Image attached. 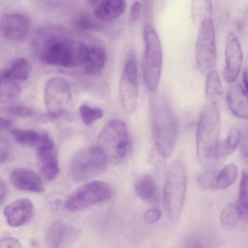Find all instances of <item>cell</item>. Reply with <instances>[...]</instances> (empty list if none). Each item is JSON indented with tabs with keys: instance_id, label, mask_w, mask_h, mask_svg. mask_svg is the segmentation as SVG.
Here are the masks:
<instances>
[{
	"instance_id": "obj_30",
	"label": "cell",
	"mask_w": 248,
	"mask_h": 248,
	"mask_svg": "<svg viewBox=\"0 0 248 248\" xmlns=\"http://www.w3.org/2000/svg\"><path fill=\"white\" fill-rule=\"evenodd\" d=\"M239 219L235 205H228L222 211L220 221L223 228L227 230L233 229L238 223Z\"/></svg>"
},
{
	"instance_id": "obj_24",
	"label": "cell",
	"mask_w": 248,
	"mask_h": 248,
	"mask_svg": "<svg viewBox=\"0 0 248 248\" xmlns=\"http://www.w3.org/2000/svg\"><path fill=\"white\" fill-rule=\"evenodd\" d=\"M0 101L1 103L11 104L16 102L21 93L19 82L0 76Z\"/></svg>"
},
{
	"instance_id": "obj_7",
	"label": "cell",
	"mask_w": 248,
	"mask_h": 248,
	"mask_svg": "<svg viewBox=\"0 0 248 248\" xmlns=\"http://www.w3.org/2000/svg\"><path fill=\"white\" fill-rule=\"evenodd\" d=\"M112 195L111 186L102 181H92L78 187L67 198L65 208L69 212L81 211L108 201Z\"/></svg>"
},
{
	"instance_id": "obj_36",
	"label": "cell",
	"mask_w": 248,
	"mask_h": 248,
	"mask_svg": "<svg viewBox=\"0 0 248 248\" xmlns=\"http://www.w3.org/2000/svg\"><path fill=\"white\" fill-rule=\"evenodd\" d=\"M161 212L157 208H152L147 210L144 213L143 218L147 224H152L157 222L161 217Z\"/></svg>"
},
{
	"instance_id": "obj_37",
	"label": "cell",
	"mask_w": 248,
	"mask_h": 248,
	"mask_svg": "<svg viewBox=\"0 0 248 248\" xmlns=\"http://www.w3.org/2000/svg\"><path fill=\"white\" fill-rule=\"evenodd\" d=\"M210 240L204 237H198L190 240L186 248H211Z\"/></svg>"
},
{
	"instance_id": "obj_31",
	"label": "cell",
	"mask_w": 248,
	"mask_h": 248,
	"mask_svg": "<svg viewBox=\"0 0 248 248\" xmlns=\"http://www.w3.org/2000/svg\"><path fill=\"white\" fill-rule=\"evenodd\" d=\"M79 112L82 122L87 126L101 119L104 114L103 110L100 108L93 107L87 104L80 106Z\"/></svg>"
},
{
	"instance_id": "obj_11",
	"label": "cell",
	"mask_w": 248,
	"mask_h": 248,
	"mask_svg": "<svg viewBox=\"0 0 248 248\" xmlns=\"http://www.w3.org/2000/svg\"><path fill=\"white\" fill-rule=\"evenodd\" d=\"M138 66L133 53L128 55L119 82V96L122 107L128 114L136 110L138 98Z\"/></svg>"
},
{
	"instance_id": "obj_12",
	"label": "cell",
	"mask_w": 248,
	"mask_h": 248,
	"mask_svg": "<svg viewBox=\"0 0 248 248\" xmlns=\"http://www.w3.org/2000/svg\"><path fill=\"white\" fill-rule=\"evenodd\" d=\"M243 61L241 45L237 36L228 34L225 49V65L223 77L228 83L234 82L239 75Z\"/></svg>"
},
{
	"instance_id": "obj_38",
	"label": "cell",
	"mask_w": 248,
	"mask_h": 248,
	"mask_svg": "<svg viewBox=\"0 0 248 248\" xmlns=\"http://www.w3.org/2000/svg\"><path fill=\"white\" fill-rule=\"evenodd\" d=\"M0 248H23V247L16 238L6 236L0 239Z\"/></svg>"
},
{
	"instance_id": "obj_20",
	"label": "cell",
	"mask_w": 248,
	"mask_h": 248,
	"mask_svg": "<svg viewBox=\"0 0 248 248\" xmlns=\"http://www.w3.org/2000/svg\"><path fill=\"white\" fill-rule=\"evenodd\" d=\"M126 3L123 0H105L97 1L93 10L94 17L109 22L121 16L125 12Z\"/></svg>"
},
{
	"instance_id": "obj_21",
	"label": "cell",
	"mask_w": 248,
	"mask_h": 248,
	"mask_svg": "<svg viewBox=\"0 0 248 248\" xmlns=\"http://www.w3.org/2000/svg\"><path fill=\"white\" fill-rule=\"evenodd\" d=\"M106 61L107 52L105 47L100 45H95L88 46L83 65L86 73L94 75L101 72Z\"/></svg>"
},
{
	"instance_id": "obj_3",
	"label": "cell",
	"mask_w": 248,
	"mask_h": 248,
	"mask_svg": "<svg viewBox=\"0 0 248 248\" xmlns=\"http://www.w3.org/2000/svg\"><path fill=\"white\" fill-rule=\"evenodd\" d=\"M187 186L186 171L180 160L171 163L167 169L164 185L163 202L170 220L177 221L182 211Z\"/></svg>"
},
{
	"instance_id": "obj_14",
	"label": "cell",
	"mask_w": 248,
	"mask_h": 248,
	"mask_svg": "<svg viewBox=\"0 0 248 248\" xmlns=\"http://www.w3.org/2000/svg\"><path fill=\"white\" fill-rule=\"evenodd\" d=\"M34 207L28 199L20 198L6 205L3 214L7 224L14 228L21 226L29 222L33 216Z\"/></svg>"
},
{
	"instance_id": "obj_2",
	"label": "cell",
	"mask_w": 248,
	"mask_h": 248,
	"mask_svg": "<svg viewBox=\"0 0 248 248\" xmlns=\"http://www.w3.org/2000/svg\"><path fill=\"white\" fill-rule=\"evenodd\" d=\"M220 115L217 104L209 103L199 116L196 136L197 154L205 169L216 168L220 157Z\"/></svg>"
},
{
	"instance_id": "obj_27",
	"label": "cell",
	"mask_w": 248,
	"mask_h": 248,
	"mask_svg": "<svg viewBox=\"0 0 248 248\" xmlns=\"http://www.w3.org/2000/svg\"><path fill=\"white\" fill-rule=\"evenodd\" d=\"M191 18L193 23L200 26L205 20L212 18V6L210 0H194L191 2Z\"/></svg>"
},
{
	"instance_id": "obj_18",
	"label": "cell",
	"mask_w": 248,
	"mask_h": 248,
	"mask_svg": "<svg viewBox=\"0 0 248 248\" xmlns=\"http://www.w3.org/2000/svg\"><path fill=\"white\" fill-rule=\"evenodd\" d=\"M73 228L61 221H56L48 228L45 236L47 248H63L74 237Z\"/></svg>"
},
{
	"instance_id": "obj_17",
	"label": "cell",
	"mask_w": 248,
	"mask_h": 248,
	"mask_svg": "<svg viewBox=\"0 0 248 248\" xmlns=\"http://www.w3.org/2000/svg\"><path fill=\"white\" fill-rule=\"evenodd\" d=\"M36 160L39 170L46 180L52 181L58 176L60 168L54 145L37 149Z\"/></svg>"
},
{
	"instance_id": "obj_9",
	"label": "cell",
	"mask_w": 248,
	"mask_h": 248,
	"mask_svg": "<svg viewBox=\"0 0 248 248\" xmlns=\"http://www.w3.org/2000/svg\"><path fill=\"white\" fill-rule=\"evenodd\" d=\"M217 57L216 35L212 18L199 26L195 46V58L200 72L207 76L215 70Z\"/></svg>"
},
{
	"instance_id": "obj_28",
	"label": "cell",
	"mask_w": 248,
	"mask_h": 248,
	"mask_svg": "<svg viewBox=\"0 0 248 248\" xmlns=\"http://www.w3.org/2000/svg\"><path fill=\"white\" fill-rule=\"evenodd\" d=\"M238 175L237 166L233 164H229L218 171L216 177V187L217 189H225L235 182Z\"/></svg>"
},
{
	"instance_id": "obj_13",
	"label": "cell",
	"mask_w": 248,
	"mask_h": 248,
	"mask_svg": "<svg viewBox=\"0 0 248 248\" xmlns=\"http://www.w3.org/2000/svg\"><path fill=\"white\" fill-rule=\"evenodd\" d=\"M30 28L29 18L21 14H6L0 20L1 32L3 36L9 40H23L28 35Z\"/></svg>"
},
{
	"instance_id": "obj_43",
	"label": "cell",
	"mask_w": 248,
	"mask_h": 248,
	"mask_svg": "<svg viewBox=\"0 0 248 248\" xmlns=\"http://www.w3.org/2000/svg\"><path fill=\"white\" fill-rule=\"evenodd\" d=\"M9 158V154L6 150H0V163H4L5 162L8 161Z\"/></svg>"
},
{
	"instance_id": "obj_15",
	"label": "cell",
	"mask_w": 248,
	"mask_h": 248,
	"mask_svg": "<svg viewBox=\"0 0 248 248\" xmlns=\"http://www.w3.org/2000/svg\"><path fill=\"white\" fill-rule=\"evenodd\" d=\"M10 181L16 189L24 191L41 193L44 186L41 178L34 170L25 168L14 169L10 175Z\"/></svg>"
},
{
	"instance_id": "obj_41",
	"label": "cell",
	"mask_w": 248,
	"mask_h": 248,
	"mask_svg": "<svg viewBox=\"0 0 248 248\" xmlns=\"http://www.w3.org/2000/svg\"><path fill=\"white\" fill-rule=\"evenodd\" d=\"M6 194L7 187L6 185L1 179L0 182V202L1 204H2L3 201L5 200Z\"/></svg>"
},
{
	"instance_id": "obj_26",
	"label": "cell",
	"mask_w": 248,
	"mask_h": 248,
	"mask_svg": "<svg viewBox=\"0 0 248 248\" xmlns=\"http://www.w3.org/2000/svg\"><path fill=\"white\" fill-rule=\"evenodd\" d=\"M205 93L210 103L217 104L218 98L223 93V87L220 76L215 70L211 71L206 76Z\"/></svg>"
},
{
	"instance_id": "obj_34",
	"label": "cell",
	"mask_w": 248,
	"mask_h": 248,
	"mask_svg": "<svg viewBox=\"0 0 248 248\" xmlns=\"http://www.w3.org/2000/svg\"><path fill=\"white\" fill-rule=\"evenodd\" d=\"M5 110L11 114L21 117H28L34 115L33 109L28 107L16 105L8 107Z\"/></svg>"
},
{
	"instance_id": "obj_25",
	"label": "cell",
	"mask_w": 248,
	"mask_h": 248,
	"mask_svg": "<svg viewBox=\"0 0 248 248\" xmlns=\"http://www.w3.org/2000/svg\"><path fill=\"white\" fill-rule=\"evenodd\" d=\"M235 205L239 219L248 223V172L245 170L242 173L238 198Z\"/></svg>"
},
{
	"instance_id": "obj_8",
	"label": "cell",
	"mask_w": 248,
	"mask_h": 248,
	"mask_svg": "<svg viewBox=\"0 0 248 248\" xmlns=\"http://www.w3.org/2000/svg\"><path fill=\"white\" fill-rule=\"evenodd\" d=\"M152 127L155 146L166 157L170 155L175 143L177 121L170 110L159 108L152 115Z\"/></svg>"
},
{
	"instance_id": "obj_6",
	"label": "cell",
	"mask_w": 248,
	"mask_h": 248,
	"mask_svg": "<svg viewBox=\"0 0 248 248\" xmlns=\"http://www.w3.org/2000/svg\"><path fill=\"white\" fill-rule=\"evenodd\" d=\"M109 163L107 155L98 146H88L80 150L73 157L71 173L76 181H86L104 172Z\"/></svg>"
},
{
	"instance_id": "obj_33",
	"label": "cell",
	"mask_w": 248,
	"mask_h": 248,
	"mask_svg": "<svg viewBox=\"0 0 248 248\" xmlns=\"http://www.w3.org/2000/svg\"><path fill=\"white\" fill-rule=\"evenodd\" d=\"M218 171L216 168L205 169L198 178L199 185L206 189L216 188V181Z\"/></svg>"
},
{
	"instance_id": "obj_19",
	"label": "cell",
	"mask_w": 248,
	"mask_h": 248,
	"mask_svg": "<svg viewBox=\"0 0 248 248\" xmlns=\"http://www.w3.org/2000/svg\"><path fill=\"white\" fill-rule=\"evenodd\" d=\"M11 133L19 144L35 147L37 149L54 145L49 135L44 132L33 130L14 129Z\"/></svg>"
},
{
	"instance_id": "obj_16",
	"label": "cell",
	"mask_w": 248,
	"mask_h": 248,
	"mask_svg": "<svg viewBox=\"0 0 248 248\" xmlns=\"http://www.w3.org/2000/svg\"><path fill=\"white\" fill-rule=\"evenodd\" d=\"M230 110L235 116L242 119H248V83L243 85L235 83L229 88L226 96Z\"/></svg>"
},
{
	"instance_id": "obj_29",
	"label": "cell",
	"mask_w": 248,
	"mask_h": 248,
	"mask_svg": "<svg viewBox=\"0 0 248 248\" xmlns=\"http://www.w3.org/2000/svg\"><path fill=\"white\" fill-rule=\"evenodd\" d=\"M241 134L236 128H232L225 140L220 142V156L224 157L232 154L241 141Z\"/></svg>"
},
{
	"instance_id": "obj_10",
	"label": "cell",
	"mask_w": 248,
	"mask_h": 248,
	"mask_svg": "<svg viewBox=\"0 0 248 248\" xmlns=\"http://www.w3.org/2000/svg\"><path fill=\"white\" fill-rule=\"evenodd\" d=\"M44 100L48 115L58 118L64 115L72 105V94L67 81L61 77L50 78L44 89Z\"/></svg>"
},
{
	"instance_id": "obj_1",
	"label": "cell",
	"mask_w": 248,
	"mask_h": 248,
	"mask_svg": "<svg viewBox=\"0 0 248 248\" xmlns=\"http://www.w3.org/2000/svg\"><path fill=\"white\" fill-rule=\"evenodd\" d=\"M34 51L44 62L54 66L75 67L83 65L88 46L71 38L61 28L49 27L36 34Z\"/></svg>"
},
{
	"instance_id": "obj_35",
	"label": "cell",
	"mask_w": 248,
	"mask_h": 248,
	"mask_svg": "<svg viewBox=\"0 0 248 248\" xmlns=\"http://www.w3.org/2000/svg\"><path fill=\"white\" fill-rule=\"evenodd\" d=\"M149 162L156 168H159L163 165L166 158L154 145L149 155Z\"/></svg>"
},
{
	"instance_id": "obj_4",
	"label": "cell",
	"mask_w": 248,
	"mask_h": 248,
	"mask_svg": "<svg viewBox=\"0 0 248 248\" xmlns=\"http://www.w3.org/2000/svg\"><path fill=\"white\" fill-rule=\"evenodd\" d=\"M144 49L141 62L145 84L150 91L157 88L160 80L162 62L160 41L155 29L146 25L143 30Z\"/></svg>"
},
{
	"instance_id": "obj_32",
	"label": "cell",
	"mask_w": 248,
	"mask_h": 248,
	"mask_svg": "<svg viewBox=\"0 0 248 248\" xmlns=\"http://www.w3.org/2000/svg\"><path fill=\"white\" fill-rule=\"evenodd\" d=\"M75 27L79 31H93L100 29V25L91 16L82 13L78 15L74 21Z\"/></svg>"
},
{
	"instance_id": "obj_40",
	"label": "cell",
	"mask_w": 248,
	"mask_h": 248,
	"mask_svg": "<svg viewBox=\"0 0 248 248\" xmlns=\"http://www.w3.org/2000/svg\"><path fill=\"white\" fill-rule=\"evenodd\" d=\"M240 142L242 154L248 163V127L243 130L241 134Z\"/></svg>"
},
{
	"instance_id": "obj_39",
	"label": "cell",
	"mask_w": 248,
	"mask_h": 248,
	"mask_svg": "<svg viewBox=\"0 0 248 248\" xmlns=\"http://www.w3.org/2000/svg\"><path fill=\"white\" fill-rule=\"evenodd\" d=\"M141 12V3L139 1H135L132 4L129 15V22L135 23L139 19Z\"/></svg>"
},
{
	"instance_id": "obj_44",
	"label": "cell",
	"mask_w": 248,
	"mask_h": 248,
	"mask_svg": "<svg viewBox=\"0 0 248 248\" xmlns=\"http://www.w3.org/2000/svg\"><path fill=\"white\" fill-rule=\"evenodd\" d=\"M245 71H246V76H247V79L248 80V71L245 70Z\"/></svg>"
},
{
	"instance_id": "obj_42",
	"label": "cell",
	"mask_w": 248,
	"mask_h": 248,
	"mask_svg": "<svg viewBox=\"0 0 248 248\" xmlns=\"http://www.w3.org/2000/svg\"><path fill=\"white\" fill-rule=\"evenodd\" d=\"M0 123L1 129H8L12 125V120L7 118L1 117Z\"/></svg>"
},
{
	"instance_id": "obj_5",
	"label": "cell",
	"mask_w": 248,
	"mask_h": 248,
	"mask_svg": "<svg viewBox=\"0 0 248 248\" xmlns=\"http://www.w3.org/2000/svg\"><path fill=\"white\" fill-rule=\"evenodd\" d=\"M97 146L110 162H121L125 157L128 147V133L125 124L118 119L107 122L99 133Z\"/></svg>"
},
{
	"instance_id": "obj_23",
	"label": "cell",
	"mask_w": 248,
	"mask_h": 248,
	"mask_svg": "<svg viewBox=\"0 0 248 248\" xmlns=\"http://www.w3.org/2000/svg\"><path fill=\"white\" fill-rule=\"evenodd\" d=\"M134 189L137 196L146 202L153 203L158 200L156 183L149 174L140 176L135 184Z\"/></svg>"
},
{
	"instance_id": "obj_22",
	"label": "cell",
	"mask_w": 248,
	"mask_h": 248,
	"mask_svg": "<svg viewBox=\"0 0 248 248\" xmlns=\"http://www.w3.org/2000/svg\"><path fill=\"white\" fill-rule=\"evenodd\" d=\"M31 71V65L26 58L20 57L11 61L1 71L0 76L18 82L26 80Z\"/></svg>"
}]
</instances>
